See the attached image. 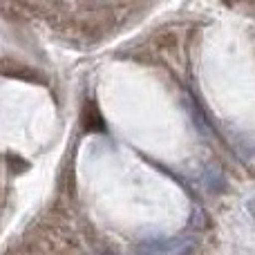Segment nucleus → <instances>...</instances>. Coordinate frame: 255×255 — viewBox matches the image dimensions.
Masks as SVG:
<instances>
[{
  "instance_id": "obj_2",
  "label": "nucleus",
  "mask_w": 255,
  "mask_h": 255,
  "mask_svg": "<svg viewBox=\"0 0 255 255\" xmlns=\"http://www.w3.org/2000/svg\"><path fill=\"white\" fill-rule=\"evenodd\" d=\"M247 208H249V213H251V217L255 220V199H251V202L247 204Z\"/></svg>"
},
{
  "instance_id": "obj_1",
  "label": "nucleus",
  "mask_w": 255,
  "mask_h": 255,
  "mask_svg": "<svg viewBox=\"0 0 255 255\" xmlns=\"http://www.w3.org/2000/svg\"><path fill=\"white\" fill-rule=\"evenodd\" d=\"M195 244L193 238H172V240H154V242H145L136 249V255H184L190 251Z\"/></svg>"
}]
</instances>
